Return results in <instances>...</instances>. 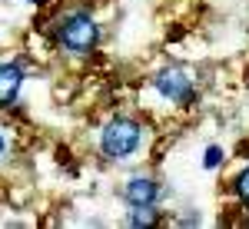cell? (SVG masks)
<instances>
[{
	"label": "cell",
	"mask_w": 249,
	"mask_h": 229,
	"mask_svg": "<svg viewBox=\"0 0 249 229\" xmlns=\"http://www.w3.org/2000/svg\"><path fill=\"white\" fill-rule=\"evenodd\" d=\"M232 196H236L243 206H249V166H243L239 176L232 179Z\"/></svg>",
	"instance_id": "obj_7"
},
{
	"label": "cell",
	"mask_w": 249,
	"mask_h": 229,
	"mask_svg": "<svg viewBox=\"0 0 249 229\" xmlns=\"http://www.w3.org/2000/svg\"><path fill=\"white\" fill-rule=\"evenodd\" d=\"M156 93L170 103H179V106H190L196 100V87H193V76L183 70V67H163L160 73L153 76Z\"/></svg>",
	"instance_id": "obj_3"
},
{
	"label": "cell",
	"mask_w": 249,
	"mask_h": 229,
	"mask_svg": "<svg viewBox=\"0 0 249 229\" xmlns=\"http://www.w3.org/2000/svg\"><path fill=\"white\" fill-rule=\"evenodd\" d=\"M130 226H160V212L153 206H130V216H126Z\"/></svg>",
	"instance_id": "obj_6"
},
{
	"label": "cell",
	"mask_w": 249,
	"mask_h": 229,
	"mask_svg": "<svg viewBox=\"0 0 249 229\" xmlns=\"http://www.w3.org/2000/svg\"><path fill=\"white\" fill-rule=\"evenodd\" d=\"M143 143V123L133 116H113L100 130V153L107 159H130Z\"/></svg>",
	"instance_id": "obj_2"
},
{
	"label": "cell",
	"mask_w": 249,
	"mask_h": 229,
	"mask_svg": "<svg viewBox=\"0 0 249 229\" xmlns=\"http://www.w3.org/2000/svg\"><path fill=\"white\" fill-rule=\"evenodd\" d=\"M53 40L60 50L87 57L100 47V23L90 10H67V14H60L57 27H53Z\"/></svg>",
	"instance_id": "obj_1"
},
{
	"label": "cell",
	"mask_w": 249,
	"mask_h": 229,
	"mask_svg": "<svg viewBox=\"0 0 249 229\" xmlns=\"http://www.w3.org/2000/svg\"><path fill=\"white\" fill-rule=\"evenodd\" d=\"M160 193L163 190L153 176H130L123 186V199H126V206H156Z\"/></svg>",
	"instance_id": "obj_4"
},
{
	"label": "cell",
	"mask_w": 249,
	"mask_h": 229,
	"mask_svg": "<svg viewBox=\"0 0 249 229\" xmlns=\"http://www.w3.org/2000/svg\"><path fill=\"white\" fill-rule=\"evenodd\" d=\"M223 159H226V150L223 146H206V153H203V166L206 170H216Z\"/></svg>",
	"instance_id": "obj_8"
},
{
	"label": "cell",
	"mask_w": 249,
	"mask_h": 229,
	"mask_svg": "<svg viewBox=\"0 0 249 229\" xmlns=\"http://www.w3.org/2000/svg\"><path fill=\"white\" fill-rule=\"evenodd\" d=\"M23 87V67L20 63H0V110L14 106Z\"/></svg>",
	"instance_id": "obj_5"
},
{
	"label": "cell",
	"mask_w": 249,
	"mask_h": 229,
	"mask_svg": "<svg viewBox=\"0 0 249 229\" xmlns=\"http://www.w3.org/2000/svg\"><path fill=\"white\" fill-rule=\"evenodd\" d=\"M30 3H43V0H30Z\"/></svg>",
	"instance_id": "obj_10"
},
{
	"label": "cell",
	"mask_w": 249,
	"mask_h": 229,
	"mask_svg": "<svg viewBox=\"0 0 249 229\" xmlns=\"http://www.w3.org/2000/svg\"><path fill=\"white\" fill-rule=\"evenodd\" d=\"M0 156H3V133H0Z\"/></svg>",
	"instance_id": "obj_9"
}]
</instances>
